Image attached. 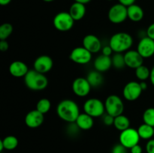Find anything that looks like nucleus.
Instances as JSON below:
<instances>
[{"instance_id":"nucleus-1","label":"nucleus","mask_w":154,"mask_h":153,"mask_svg":"<svg viewBox=\"0 0 154 153\" xmlns=\"http://www.w3.org/2000/svg\"><path fill=\"white\" fill-rule=\"evenodd\" d=\"M57 113L63 121L68 123H73L75 122L81 112L76 102L71 99H65L57 105Z\"/></svg>"},{"instance_id":"nucleus-2","label":"nucleus","mask_w":154,"mask_h":153,"mask_svg":"<svg viewBox=\"0 0 154 153\" xmlns=\"http://www.w3.org/2000/svg\"><path fill=\"white\" fill-rule=\"evenodd\" d=\"M24 82L28 88L32 91H42L48 86V79L45 74L31 69L24 76Z\"/></svg>"},{"instance_id":"nucleus-3","label":"nucleus","mask_w":154,"mask_h":153,"mask_svg":"<svg viewBox=\"0 0 154 153\" xmlns=\"http://www.w3.org/2000/svg\"><path fill=\"white\" fill-rule=\"evenodd\" d=\"M133 44V38L127 32H117L111 36L109 40V45L114 52H126L129 50Z\"/></svg>"},{"instance_id":"nucleus-4","label":"nucleus","mask_w":154,"mask_h":153,"mask_svg":"<svg viewBox=\"0 0 154 153\" xmlns=\"http://www.w3.org/2000/svg\"><path fill=\"white\" fill-rule=\"evenodd\" d=\"M105 112L114 117L123 114L124 111V104L123 100L117 94H111L105 101Z\"/></svg>"},{"instance_id":"nucleus-5","label":"nucleus","mask_w":154,"mask_h":153,"mask_svg":"<svg viewBox=\"0 0 154 153\" xmlns=\"http://www.w3.org/2000/svg\"><path fill=\"white\" fill-rule=\"evenodd\" d=\"M84 112L93 118L102 116L105 112V103L100 99L96 98L87 99L84 104Z\"/></svg>"},{"instance_id":"nucleus-6","label":"nucleus","mask_w":154,"mask_h":153,"mask_svg":"<svg viewBox=\"0 0 154 153\" xmlns=\"http://www.w3.org/2000/svg\"><path fill=\"white\" fill-rule=\"evenodd\" d=\"M53 23L58 31L68 32L73 28L75 20L69 12L62 11L55 15Z\"/></svg>"},{"instance_id":"nucleus-7","label":"nucleus","mask_w":154,"mask_h":153,"mask_svg":"<svg viewBox=\"0 0 154 153\" xmlns=\"http://www.w3.org/2000/svg\"><path fill=\"white\" fill-rule=\"evenodd\" d=\"M108 20L114 24H120L128 18L127 7L120 3L111 6L108 10Z\"/></svg>"},{"instance_id":"nucleus-8","label":"nucleus","mask_w":154,"mask_h":153,"mask_svg":"<svg viewBox=\"0 0 154 153\" xmlns=\"http://www.w3.org/2000/svg\"><path fill=\"white\" fill-rule=\"evenodd\" d=\"M119 140H120V143L124 146L126 148L130 149L134 146L138 144L141 138L138 134V130L129 128L120 132Z\"/></svg>"},{"instance_id":"nucleus-9","label":"nucleus","mask_w":154,"mask_h":153,"mask_svg":"<svg viewBox=\"0 0 154 153\" xmlns=\"http://www.w3.org/2000/svg\"><path fill=\"white\" fill-rule=\"evenodd\" d=\"M142 92L140 82L137 81H130L123 87V95L128 101H134L139 98Z\"/></svg>"},{"instance_id":"nucleus-10","label":"nucleus","mask_w":154,"mask_h":153,"mask_svg":"<svg viewBox=\"0 0 154 153\" xmlns=\"http://www.w3.org/2000/svg\"><path fill=\"white\" fill-rule=\"evenodd\" d=\"M92 54L83 46H78L72 50L69 55V58L76 64H86L91 61Z\"/></svg>"},{"instance_id":"nucleus-11","label":"nucleus","mask_w":154,"mask_h":153,"mask_svg":"<svg viewBox=\"0 0 154 153\" xmlns=\"http://www.w3.org/2000/svg\"><path fill=\"white\" fill-rule=\"evenodd\" d=\"M92 86L84 77H78L72 82V91L78 97L84 98L88 95L91 91Z\"/></svg>"},{"instance_id":"nucleus-12","label":"nucleus","mask_w":154,"mask_h":153,"mask_svg":"<svg viewBox=\"0 0 154 153\" xmlns=\"http://www.w3.org/2000/svg\"><path fill=\"white\" fill-rule=\"evenodd\" d=\"M137 50L144 58L153 56L154 55V40L147 36L143 37L137 46Z\"/></svg>"},{"instance_id":"nucleus-13","label":"nucleus","mask_w":154,"mask_h":153,"mask_svg":"<svg viewBox=\"0 0 154 153\" xmlns=\"http://www.w3.org/2000/svg\"><path fill=\"white\" fill-rule=\"evenodd\" d=\"M54 61L49 56L42 55L35 58L33 63V69L42 74H47L53 68Z\"/></svg>"},{"instance_id":"nucleus-14","label":"nucleus","mask_w":154,"mask_h":153,"mask_svg":"<svg viewBox=\"0 0 154 153\" xmlns=\"http://www.w3.org/2000/svg\"><path fill=\"white\" fill-rule=\"evenodd\" d=\"M126 65L130 68L136 69L144 64V59L142 56L138 52V50H129L124 54Z\"/></svg>"},{"instance_id":"nucleus-15","label":"nucleus","mask_w":154,"mask_h":153,"mask_svg":"<svg viewBox=\"0 0 154 153\" xmlns=\"http://www.w3.org/2000/svg\"><path fill=\"white\" fill-rule=\"evenodd\" d=\"M44 120H45L44 114L36 109L27 112L25 116L26 124L30 128H37L40 127L43 124Z\"/></svg>"},{"instance_id":"nucleus-16","label":"nucleus","mask_w":154,"mask_h":153,"mask_svg":"<svg viewBox=\"0 0 154 153\" xmlns=\"http://www.w3.org/2000/svg\"><path fill=\"white\" fill-rule=\"evenodd\" d=\"M83 46L91 53H96L102 50V46L100 39L95 34H87L83 39Z\"/></svg>"},{"instance_id":"nucleus-17","label":"nucleus","mask_w":154,"mask_h":153,"mask_svg":"<svg viewBox=\"0 0 154 153\" xmlns=\"http://www.w3.org/2000/svg\"><path fill=\"white\" fill-rule=\"evenodd\" d=\"M9 73L14 77H24L28 73L29 68L25 62L22 61H14L9 65Z\"/></svg>"},{"instance_id":"nucleus-18","label":"nucleus","mask_w":154,"mask_h":153,"mask_svg":"<svg viewBox=\"0 0 154 153\" xmlns=\"http://www.w3.org/2000/svg\"><path fill=\"white\" fill-rule=\"evenodd\" d=\"M93 64H94L95 70H98V71L101 72V73L106 72L112 66L111 57L107 56L102 54V55L99 56L95 59Z\"/></svg>"},{"instance_id":"nucleus-19","label":"nucleus","mask_w":154,"mask_h":153,"mask_svg":"<svg viewBox=\"0 0 154 153\" xmlns=\"http://www.w3.org/2000/svg\"><path fill=\"white\" fill-rule=\"evenodd\" d=\"M75 124L79 128L80 130H87L93 128L94 124V120H93V117L86 112H84V113H80L75 121Z\"/></svg>"},{"instance_id":"nucleus-20","label":"nucleus","mask_w":154,"mask_h":153,"mask_svg":"<svg viewBox=\"0 0 154 153\" xmlns=\"http://www.w3.org/2000/svg\"><path fill=\"white\" fill-rule=\"evenodd\" d=\"M69 13L75 21L81 20L86 14L85 4L75 2L69 8Z\"/></svg>"},{"instance_id":"nucleus-21","label":"nucleus","mask_w":154,"mask_h":153,"mask_svg":"<svg viewBox=\"0 0 154 153\" xmlns=\"http://www.w3.org/2000/svg\"><path fill=\"white\" fill-rule=\"evenodd\" d=\"M128 18L132 22H139L144 18V12L141 6L133 4L127 7Z\"/></svg>"},{"instance_id":"nucleus-22","label":"nucleus","mask_w":154,"mask_h":153,"mask_svg":"<svg viewBox=\"0 0 154 153\" xmlns=\"http://www.w3.org/2000/svg\"><path fill=\"white\" fill-rule=\"evenodd\" d=\"M102 74L96 70L89 72L87 76V80L92 87H99L103 83L104 78Z\"/></svg>"},{"instance_id":"nucleus-23","label":"nucleus","mask_w":154,"mask_h":153,"mask_svg":"<svg viewBox=\"0 0 154 153\" xmlns=\"http://www.w3.org/2000/svg\"><path fill=\"white\" fill-rule=\"evenodd\" d=\"M137 130L141 139L149 140L154 136V127L145 123L141 124Z\"/></svg>"},{"instance_id":"nucleus-24","label":"nucleus","mask_w":154,"mask_h":153,"mask_svg":"<svg viewBox=\"0 0 154 153\" xmlns=\"http://www.w3.org/2000/svg\"><path fill=\"white\" fill-rule=\"evenodd\" d=\"M114 126L116 128V129L121 132L130 128L129 127L130 126V120L127 116H126L123 114H121V115L117 116L114 118Z\"/></svg>"},{"instance_id":"nucleus-25","label":"nucleus","mask_w":154,"mask_h":153,"mask_svg":"<svg viewBox=\"0 0 154 153\" xmlns=\"http://www.w3.org/2000/svg\"><path fill=\"white\" fill-rule=\"evenodd\" d=\"M2 142L3 146L5 150H8V151H11V150L15 149L17 147L19 141L18 139L14 136L12 135H9V136H5L4 139L1 140Z\"/></svg>"},{"instance_id":"nucleus-26","label":"nucleus","mask_w":154,"mask_h":153,"mask_svg":"<svg viewBox=\"0 0 154 153\" xmlns=\"http://www.w3.org/2000/svg\"><path fill=\"white\" fill-rule=\"evenodd\" d=\"M135 76L137 77V79H138L141 81H145L146 80L149 79L150 76V70L147 67V66L141 65L140 67L137 68L136 69H135Z\"/></svg>"},{"instance_id":"nucleus-27","label":"nucleus","mask_w":154,"mask_h":153,"mask_svg":"<svg viewBox=\"0 0 154 153\" xmlns=\"http://www.w3.org/2000/svg\"><path fill=\"white\" fill-rule=\"evenodd\" d=\"M111 60H112V66H114L115 68L122 69L126 66L124 55L120 52H115L114 55L111 57Z\"/></svg>"},{"instance_id":"nucleus-28","label":"nucleus","mask_w":154,"mask_h":153,"mask_svg":"<svg viewBox=\"0 0 154 153\" xmlns=\"http://www.w3.org/2000/svg\"><path fill=\"white\" fill-rule=\"evenodd\" d=\"M51 108V103L49 99L42 98L36 104V110L42 114L48 113Z\"/></svg>"},{"instance_id":"nucleus-29","label":"nucleus","mask_w":154,"mask_h":153,"mask_svg":"<svg viewBox=\"0 0 154 153\" xmlns=\"http://www.w3.org/2000/svg\"><path fill=\"white\" fill-rule=\"evenodd\" d=\"M14 30L13 26L9 22H5L0 26V40H6Z\"/></svg>"},{"instance_id":"nucleus-30","label":"nucleus","mask_w":154,"mask_h":153,"mask_svg":"<svg viewBox=\"0 0 154 153\" xmlns=\"http://www.w3.org/2000/svg\"><path fill=\"white\" fill-rule=\"evenodd\" d=\"M142 118L144 123L154 127V107H150L145 110Z\"/></svg>"},{"instance_id":"nucleus-31","label":"nucleus","mask_w":154,"mask_h":153,"mask_svg":"<svg viewBox=\"0 0 154 153\" xmlns=\"http://www.w3.org/2000/svg\"><path fill=\"white\" fill-rule=\"evenodd\" d=\"M127 148L122 145L121 143L116 144L111 149V153H128Z\"/></svg>"},{"instance_id":"nucleus-32","label":"nucleus","mask_w":154,"mask_h":153,"mask_svg":"<svg viewBox=\"0 0 154 153\" xmlns=\"http://www.w3.org/2000/svg\"><path fill=\"white\" fill-rule=\"evenodd\" d=\"M114 118L113 116L110 115V114H105L103 116V122L106 126H111L114 125Z\"/></svg>"},{"instance_id":"nucleus-33","label":"nucleus","mask_w":154,"mask_h":153,"mask_svg":"<svg viewBox=\"0 0 154 153\" xmlns=\"http://www.w3.org/2000/svg\"><path fill=\"white\" fill-rule=\"evenodd\" d=\"M146 152L147 153H154V139H150L146 144Z\"/></svg>"},{"instance_id":"nucleus-34","label":"nucleus","mask_w":154,"mask_h":153,"mask_svg":"<svg viewBox=\"0 0 154 153\" xmlns=\"http://www.w3.org/2000/svg\"><path fill=\"white\" fill-rule=\"evenodd\" d=\"M102 52L103 55L107 56H111L112 55L114 50H113V49L111 47L110 45H107V46H105L102 47Z\"/></svg>"},{"instance_id":"nucleus-35","label":"nucleus","mask_w":154,"mask_h":153,"mask_svg":"<svg viewBox=\"0 0 154 153\" xmlns=\"http://www.w3.org/2000/svg\"><path fill=\"white\" fill-rule=\"evenodd\" d=\"M146 33H147V37H149L150 38L154 40V22L150 24V25L147 27Z\"/></svg>"},{"instance_id":"nucleus-36","label":"nucleus","mask_w":154,"mask_h":153,"mask_svg":"<svg viewBox=\"0 0 154 153\" xmlns=\"http://www.w3.org/2000/svg\"><path fill=\"white\" fill-rule=\"evenodd\" d=\"M9 44L6 40H1L0 41V50L2 52H5L8 50Z\"/></svg>"},{"instance_id":"nucleus-37","label":"nucleus","mask_w":154,"mask_h":153,"mask_svg":"<svg viewBox=\"0 0 154 153\" xmlns=\"http://www.w3.org/2000/svg\"><path fill=\"white\" fill-rule=\"evenodd\" d=\"M142 147H141L139 144H137V145L134 146L133 147H132V148H130L131 153H142Z\"/></svg>"},{"instance_id":"nucleus-38","label":"nucleus","mask_w":154,"mask_h":153,"mask_svg":"<svg viewBox=\"0 0 154 153\" xmlns=\"http://www.w3.org/2000/svg\"><path fill=\"white\" fill-rule=\"evenodd\" d=\"M135 1H136V0H118L119 3L126 6V7H129V6L135 4Z\"/></svg>"},{"instance_id":"nucleus-39","label":"nucleus","mask_w":154,"mask_h":153,"mask_svg":"<svg viewBox=\"0 0 154 153\" xmlns=\"http://www.w3.org/2000/svg\"><path fill=\"white\" fill-rule=\"evenodd\" d=\"M150 82H151V83L154 86V66L152 68L151 70H150Z\"/></svg>"},{"instance_id":"nucleus-40","label":"nucleus","mask_w":154,"mask_h":153,"mask_svg":"<svg viewBox=\"0 0 154 153\" xmlns=\"http://www.w3.org/2000/svg\"><path fill=\"white\" fill-rule=\"evenodd\" d=\"M140 85H141V88H142L143 91H145L147 88V84L145 81H141V82H140Z\"/></svg>"},{"instance_id":"nucleus-41","label":"nucleus","mask_w":154,"mask_h":153,"mask_svg":"<svg viewBox=\"0 0 154 153\" xmlns=\"http://www.w3.org/2000/svg\"><path fill=\"white\" fill-rule=\"evenodd\" d=\"M11 1L12 0H0V4L2 6L8 5V4L11 2Z\"/></svg>"},{"instance_id":"nucleus-42","label":"nucleus","mask_w":154,"mask_h":153,"mask_svg":"<svg viewBox=\"0 0 154 153\" xmlns=\"http://www.w3.org/2000/svg\"><path fill=\"white\" fill-rule=\"evenodd\" d=\"M74 1L76 2H79L81 3V4H86L90 2H91V0H74Z\"/></svg>"},{"instance_id":"nucleus-43","label":"nucleus","mask_w":154,"mask_h":153,"mask_svg":"<svg viewBox=\"0 0 154 153\" xmlns=\"http://www.w3.org/2000/svg\"><path fill=\"white\" fill-rule=\"evenodd\" d=\"M45 2H54V0H43Z\"/></svg>"},{"instance_id":"nucleus-44","label":"nucleus","mask_w":154,"mask_h":153,"mask_svg":"<svg viewBox=\"0 0 154 153\" xmlns=\"http://www.w3.org/2000/svg\"><path fill=\"white\" fill-rule=\"evenodd\" d=\"M108 1H112V0H108Z\"/></svg>"}]
</instances>
